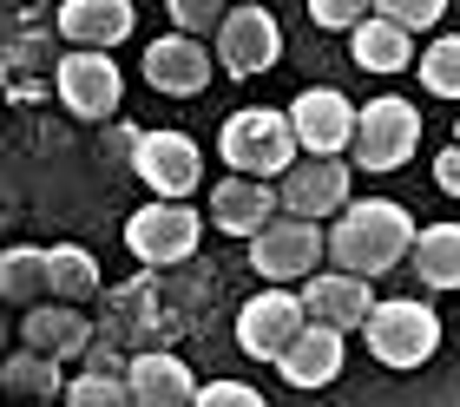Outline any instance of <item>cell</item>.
Returning a JSON list of instances; mask_svg holds the SVG:
<instances>
[{"mask_svg":"<svg viewBox=\"0 0 460 407\" xmlns=\"http://www.w3.org/2000/svg\"><path fill=\"white\" fill-rule=\"evenodd\" d=\"M47 283H53V296H59L66 309L93 303V296H99V263H93V250L53 243V250H47Z\"/></svg>","mask_w":460,"mask_h":407,"instance_id":"22","label":"cell"},{"mask_svg":"<svg viewBox=\"0 0 460 407\" xmlns=\"http://www.w3.org/2000/svg\"><path fill=\"white\" fill-rule=\"evenodd\" d=\"M421 145V112L408 99H368L355 125V164L362 171H402Z\"/></svg>","mask_w":460,"mask_h":407,"instance_id":"6","label":"cell"},{"mask_svg":"<svg viewBox=\"0 0 460 407\" xmlns=\"http://www.w3.org/2000/svg\"><path fill=\"white\" fill-rule=\"evenodd\" d=\"M0 289H7V303H33V296H53L47 283V250H7L0 256Z\"/></svg>","mask_w":460,"mask_h":407,"instance_id":"24","label":"cell"},{"mask_svg":"<svg viewBox=\"0 0 460 407\" xmlns=\"http://www.w3.org/2000/svg\"><path fill=\"white\" fill-rule=\"evenodd\" d=\"M53 93L59 105H66L73 119H112L119 105H125V79H119V59L112 53H59V66H53Z\"/></svg>","mask_w":460,"mask_h":407,"instance_id":"5","label":"cell"},{"mask_svg":"<svg viewBox=\"0 0 460 407\" xmlns=\"http://www.w3.org/2000/svg\"><path fill=\"white\" fill-rule=\"evenodd\" d=\"M309 20H316V27H329V33H355V27H368L375 20V7L368 0H309Z\"/></svg>","mask_w":460,"mask_h":407,"instance_id":"27","label":"cell"},{"mask_svg":"<svg viewBox=\"0 0 460 407\" xmlns=\"http://www.w3.org/2000/svg\"><path fill=\"white\" fill-rule=\"evenodd\" d=\"M217 59H224L230 79H257V73H270V66L283 59V27H277V13L257 7V0L230 7L224 33H217Z\"/></svg>","mask_w":460,"mask_h":407,"instance_id":"11","label":"cell"},{"mask_svg":"<svg viewBox=\"0 0 460 407\" xmlns=\"http://www.w3.org/2000/svg\"><path fill=\"white\" fill-rule=\"evenodd\" d=\"M421 85L434 99H460V33H434V47H421Z\"/></svg>","mask_w":460,"mask_h":407,"instance_id":"25","label":"cell"},{"mask_svg":"<svg viewBox=\"0 0 460 407\" xmlns=\"http://www.w3.org/2000/svg\"><path fill=\"white\" fill-rule=\"evenodd\" d=\"M217 152L230 164V178H289V171L303 164V145H296V125H289V112H277V105H243V112L224 119L217 132Z\"/></svg>","mask_w":460,"mask_h":407,"instance_id":"2","label":"cell"},{"mask_svg":"<svg viewBox=\"0 0 460 407\" xmlns=\"http://www.w3.org/2000/svg\"><path fill=\"white\" fill-rule=\"evenodd\" d=\"M217 73V47H204V40H184V33H164L145 47V79L158 85V93H172V99H191L204 93Z\"/></svg>","mask_w":460,"mask_h":407,"instance_id":"13","label":"cell"},{"mask_svg":"<svg viewBox=\"0 0 460 407\" xmlns=\"http://www.w3.org/2000/svg\"><path fill=\"white\" fill-rule=\"evenodd\" d=\"M198 407H263V394L250 388V381H204Z\"/></svg>","mask_w":460,"mask_h":407,"instance_id":"30","label":"cell"},{"mask_svg":"<svg viewBox=\"0 0 460 407\" xmlns=\"http://www.w3.org/2000/svg\"><path fill=\"white\" fill-rule=\"evenodd\" d=\"M132 171L145 178V190H152V198L184 204V198L198 190V178H204V158H198V145L184 138V132H138Z\"/></svg>","mask_w":460,"mask_h":407,"instance_id":"10","label":"cell"},{"mask_svg":"<svg viewBox=\"0 0 460 407\" xmlns=\"http://www.w3.org/2000/svg\"><path fill=\"white\" fill-rule=\"evenodd\" d=\"M277 210H283V198L270 184H257V178H224L211 190V224L224 230V237H250L257 243L263 230L277 224Z\"/></svg>","mask_w":460,"mask_h":407,"instance_id":"15","label":"cell"},{"mask_svg":"<svg viewBox=\"0 0 460 407\" xmlns=\"http://www.w3.org/2000/svg\"><path fill=\"white\" fill-rule=\"evenodd\" d=\"M375 13H382V20H394L402 33H421V27H434V20L447 13V0H382Z\"/></svg>","mask_w":460,"mask_h":407,"instance_id":"29","label":"cell"},{"mask_svg":"<svg viewBox=\"0 0 460 407\" xmlns=\"http://www.w3.org/2000/svg\"><path fill=\"white\" fill-rule=\"evenodd\" d=\"M303 309H309V323L349 335V329H368V315L382 309V303H375V289L362 283V276L323 270V276H309V283H303Z\"/></svg>","mask_w":460,"mask_h":407,"instance_id":"14","label":"cell"},{"mask_svg":"<svg viewBox=\"0 0 460 407\" xmlns=\"http://www.w3.org/2000/svg\"><path fill=\"white\" fill-rule=\"evenodd\" d=\"M20 329H27V349H33V355H53V361H66V355H79V349L93 341V323H86L79 309H66V303L33 309Z\"/></svg>","mask_w":460,"mask_h":407,"instance_id":"20","label":"cell"},{"mask_svg":"<svg viewBox=\"0 0 460 407\" xmlns=\"http://www.w3.org/2000/svg\"><path fill=\"white\" fill-rule=\"evenodd\" d=\"M434 184H441L447 198H460V145H447V152L434 158Z\"/></svg>","mask_w":460,"mask_h":407,"instance_id":"31","label":"cell"},{"mask_svg":"<svg viewBox=\"0 0 460 407\" xmlns=\"http://www.w3.org/2000/svg\"><path fill=\"white\" fill-rule=\"evenodd\" d=\"M408 263L428 289H460V224H428Z\"/></svg>","mask_w":460,"mask_h":407,"instance_id":"21","label":"cell"},{"mask_svg":"<svg viewBox=\"0 0 460 407\" xmlns=\"http://www.w3.org/2000/svg\"><path fill=\"white\" fill-rule=\"evenodd\" d=\"M59 361L53 355H33V349H20L13 361H7V394L13 401H27V407H47L53 394H59Z\"/></svg>","mask_w":460,"mask_h":407,"instance_id":"23","label":"cell"},{"mask_svg":"<svg viewBox=\"0 0 460 407\" xmlns=\"http://www.w3.org/2000/svg\"><path fill=\"white\" fill-rule=\"evenodd\" d=\"M323 256H329L323 224L277 217V224H270L257 243H250V270H257L270 289H289V283H309V276H323V270H316Z\"/></svg>","mask_w":460,"mask_h":407,"instance_id":"4","label":"cell"},{"mask_svg":"<svg viewBox=\"0 0 460 407\" xmlns=\"http://www.w3.org/2000/svg\"><path fill=\"white\" fill-rule=\"evenodd\" d=\"M224 7H204V0H172V33L198 40V33H224Z\"/></svg>","mask_w":460,"mask_h":407,"instance_id":"28","label":"cell"},{"mask_svg":"<svg viewBox=\"0 0 460 407\" xmlns=\"http://www.w3.org/2000/svg\"><path fill=\"white\" fill-rule=\"evenodd\" d=\"M362 341H368V355L382 361V368L408 375V368H421V361H434V349H441V315L428 303H414V296H394V303H382L368 315Z\"/></svg>","mask_w":460,"mask_h":407,"instance_id":"3","label":"cell"},{"mask_svg":"<svg viewBox=\"0 0 460 407\" xmlns=\"http://www.w3.org/2000/svg\"><path fill=\"white\" fill-rule=\"evenodd\" d=\"M277 375L289 381V388H329V381L342 375V335L323 329V323H309L303 341L277 361Z\"/></svg>","mask_w":460,"mask_h":407,"instance_id":"18","label":"cell"},{"mask_svg":"<svg viewBox=\"0 0 460 407\" xmlns=\"http://www.w3.org/2000/svg\"><path fill=\"white\" fill-rule=\"evenodd\" d=\"M414 243H421V224L394 198H355L342 217L329 224V263L342 276H362V283L394 270V263H408Z\"/></svg>","mask_w":460,"mask_h":407,"instance_id":"1","label":"cell"},{"mask_svg":"<svg viewBox=\"0 0 460 407\" xmlns=\"http://www.w3.org/2000/svg\"><path fill=\"white\" fill-rule=\"evenodd\" d=\"M277 198H283V217H303V224L342 217V210L355 204V198H349V164H342V158H303V164L277 184Z\"/></svg>","mask_w":460,"mask_h":407,"instance_id":"12","label":"cell"},{"mask_svg":"<svg viewBox=\"0 0 460 407\" xmlns=\"http://www.w3.org/2000/svg\"><path fill=\"white\" fill-rule=\"evenodd\" d=\"M289 125H296L303 158H342L355 152V125H362V105H349L336 85H309L289 105Z\"/></svg>","mask_w":460,"mask_h":407,"instance_id":"8","label":"cell"},{"mask_svg":"<svg viewBox=\"0 0 460 407\" xmlns=\"http://www.w3.org/2000/svg\"><path fill=\"white\" fill-rule=\"evenodd\" d=\"M454 145H460V125H454Z\"/></svg>","mask_w":460,"mask_h":407,"instance_id":"32","label":"cell"},{"mask_svg":"<svg viewBox=\"0 0 460 407\" xmlns=\"http://www.w3.org/2000/svg\"><path fill=\"white\" fill-rule=\"evenodd\" d=\"M132 7L125 0H66V7L53 13V27L73 40L79 53H106V47H119L125 33H132Z\"/></svg>","mask_w":460,"mask_h":407,"instance_id":"16","label":"cell"},{"mask_svg":"<svg viewBox=\"0 0 460 407\" xmlns=\"http://www.w3.org/2000/svg\"><path fill=\"white\" fill-rule=\"evenodd\" d=\"M66 407H138V401H132V381L119 368H93V375L66 381Z\"/></svg>","mask_w":460,"mask_h":407,"instance_id":"26","label":"cell"},{"mask_svg":"<svg viewBox=\"0 0 460 407\" xmlns=\"http://www.w3.org/2000/svg\"><path fill=\"white\" fill-rule=\"evenodd\" d=\"M125 381H132V401L138 407H198V375L184 368L178 355H138L132 368H125Z\"/></svg>","mask_w":460,"mask_h":407,"instance_id":"17","label":"cell"},{"mask_svg":"<svg viewBox=\"0 0 460 407\" xmlns=\"http://www.w3.org/2000/svg\"><path fill=\"white\" fill-rule=\"evenodd\" d=\"M125 243H132V256L138 263H184L198 243H204V217L191 204H164V198H152L145 210H132V224H125Z\"/></svg>","mask_w":460,"mask_h":407,"instance_id":"9","label":"cell"},{"mask_svg":"<svg viewBox=\"0 0 460 407\" xmlns=\"http://www.w3.org/2000/svg\"><path fill=\"white\" fill-rule=\"evenodd\" d=\"M303 329H309V309L289 289H263L237 309V349L257 355V361H283L303 341Z\"/></svg>","mask_w":460,"mask_h":407,"instance_id":"7","label":"cell"},{"mask_svg":"<svg viewBox=\"0 0 460 407\" xmlns=\"http://www.w3.org/2000/svg\"><path fill=\"white\" fill-rule=\"evenodd\" d=\"M349 59L362 73H402V66H421V53H414V33H402L394 20L375 13L368 27L349 33Z\"/></svg>","mask_w":460,"mask_h":407,"instance_id":"19","label":"cell"}]
</instances>
